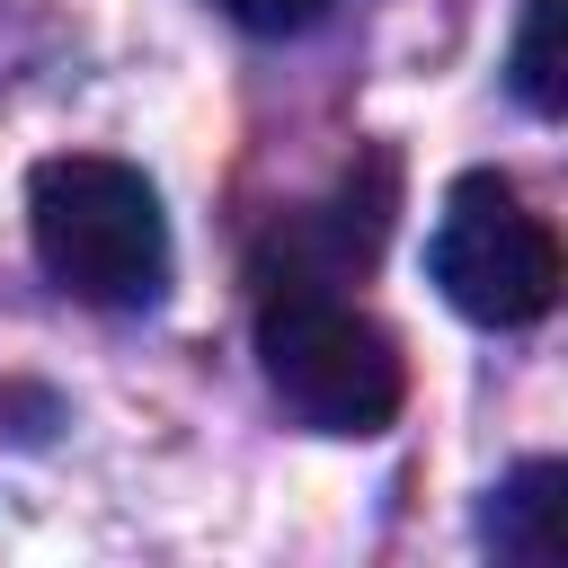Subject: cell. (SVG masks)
Masks as SVG:
<instances>
[{"label":"cell","instance_id":"4","mask_svg":"<svg viewBox=\"0 0 568 568\" xmlns=\"http://www.w3.org/2000/svg\"><path fill=\"white\" fill-rule=\"evenodd\" d=\"M488 541H497V559L559 568V559H568V470H559V462H524V470L488 497Z\"/></svg>","mask_w":568,"mask_h":568},{"label":"cell","instance_id":"6","mask_svg":"<svg viewBox=\"0 0 568 568\" xmlns=\"http://www.w3.org/2000/svg\"><path fill=\"white\" fill-rule=\"evenodd\" d=\"M222 18H240L248 36H302V27H320L328 18V0H213Z\"/></svg>","mask_w":568,"mask_h":568},{"label":"cell","instance_id":"3","mask_svg":"<svg viewBox=\"0 0 568 568\" xmlns=\"http://www.w3.org/2000/svg\"><path fill=\"white\" fill-rule=\"evenodd\" d=\"M426 275L462 320L532 328L559 302V240L497 169H470V178L444 186V213H435V240H426Z\"/></svg>","mask_w":568,"mask_h":568},{"label":"cell","instance_id":"2","mask_svg":"<svg viewBox=\"0 0 568 568\" xmlns=\"http://www.w3.org/2000/svg\"><path fill=\"white\" fill-rule=\"evenodd\" d=\"M257 364L275 382V399L320 426V435H382L408 399V364H399V337L355 311L346 293L328 284H266L257 302Z\"/></svg>","mask_w":568,"mask_h":568},{"label":"cell","instance_id":"1","mask_svg":"<svg viewBox=\"0 0 568 568\" xmlns=\"http://www.w3.org/2000/svg\"><path fill=\"white\" fill-rule=\"evenodd\" d=\"M27 240L36 266L98 311H142L169 284V213L160 186L106 151H62L36 160L27 178Z\"/></svg>","mask_w":568,"mask_h":568},{"label":"cell","instance_id":"5","mask_svg":"<svg viewBox=\"0 0 568 568\" xmlns=\"http://www.w3.org/2000/svg\"><path fill=\"white\" fill-rule=\"evenodd\" d=\"M568 0H524L515 18V98L532 115H559L568 106V36H559Z\"/></svg>","mask_w":568,"mask_h":568}]
</instances>
